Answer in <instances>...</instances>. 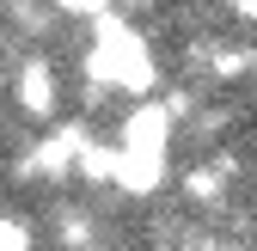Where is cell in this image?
<instances>
[{"label": "cell", "mask_w": 257, "mask_h": 251, "mask_svg": "<svg viewBox=\"0 0 257 251\" xmlns=\"http://www.w3.org/2000/svg\"><path fill=\"white\" fill-rule=\"evenodd\" d=\"M220 7H239V13H251V19H257V0H220Z\"/></svg>", "instance_id": "obj_11"}, {"label": "cell", "mask_w": 257, "mask_h": 251, "mask_svg": "<svg viewBox=\"0 0 257 251\" xmlns=\"http://www.w3.org/2000/svg\"><path fill=\"white\" fill-rule=\"evenodd\" d=\"M86 80L98 86H122V92H153L159 68H153V49L141 43V31H128L122 13L92 19V55H86Z\"/></svg>", "instance_id": "obj_1"}, {"label": "cell", "mask_w": 257, "mask_h": 251, "mask_svg": "<svg viewBox=\"0 0 257 251\" xmlns=\"http://www.w3.org/2000/svg\"><path fill=\"white\" fill-rule=\"evenodd\" d=\"M251 68H257V49H245V43H220L208 55V80H239Z\"/></svg>", "instance_id": "obj_6"}, {"label": "cell", "mask_w": 257, "mask_h": 251, "mask_svg": "<svg viewBox=\"0 0 257 251\" xmlns=\"http://www.w3.org/2000/svg\"><path fill=\"white\" fill-rule=\"evenodd\" d=\"M172 110L166 104H135L122 116V141L116 147H135V153H166V141H172Z\"/></svg>", "instance_id": "obj_2"}, {"label": "cell", "mask_w": 257, "mask_h": 251, "mask_svg": "<svg viewBox=\"0 0 257 251\" xmlns=\"http://www.w3.org/2000/svg\"><path fill=\"white\" fill-rule=\"evenodd\" d=\"M227 160H214V166H184L178 178H184V196L190 202H220V190H227Z\"/></svg>", "instance_id": "obj_5"}, {"label": "cell", "mask_w": 257, "mask_h": 251, "mask_svg": "<svg viewBox=\"0 0 257 251\" xmlns=\"http://www.w3.org/2000/svg\"><path fill=\"white\" fill-rule=\"evenodd\" d=\"M55 239L68 245V251H86L92 245V221H86V214H61V221H55Z\"/></svg>", "instance_id": "obj_8"}, {"label": "cell", "mask_w": 257, "mask_h": 251, "mask_svg": "<svg viewBox=\"0 0 257 251\" xmlns=\"http://www.w3.org/2000/svg\"><path fill=\"white\" fill-rule=\"evenodd\" d=\"M116 184L128 196H153L166 184V153H135V147H116Z\"/></svg>", "instance_id": "obj_3"}, {"label": "cell", "mask_w": 257, "mask_h": 251, "mask_svg": "<svg viewBox=\"0 0 257 251\" xmlns=\"http://www.w3.org/2000/svg\"><path fill=\"white\" fill-rule=\"evenodd\" d=\"M122 7H153V0H122Z\"/></svg>", "instance_id": "obj_12"}, {"label": "cell", "mask_w": 257, "mask_h": 251, "mask_svg": "<svg viewBox=\"0 0 257 251\" xmlns=\"http://www.w3.org/2000/svg\"><path fill=\"white\" fill-rule=\"evenodd\" d=\"M55 13H61V19H104L110 0H55Z\"/></svg>", "instance_id": "obj_10"}, {"label": "cell", "mask_w": 257, "mask_h": 251, "mask_svg": "<svg viewBox=\"0 0 257 251\" xmlns=\"http://www.w3.org/2000/svg\"><path fill=\"white\" fill-rule=\"evenodd\" d=\"M13 98H19L25 116H49L55 110V68L49 61H25L19 80H13Z\"/></svg>", "instance_id": "obj_4"}, {"label": "cell", "mask_w": 257, "mask_h": 251, "mask_svg": "<svg viewBox=\"0 0 257 251\" xmlns=\"http://www.w3.org/2000/svg\"><path fill=\"white\" fill-rule=\"evenodd\" d=\"M0 251H31V221L0 214Z\"/></svg>", "instance_id": "obj_9"}, {"label": "cell", "mask_w": 257, "mask_h": 251, "mask_svg": "<svg viewBox=\"0 0 257 251\" xmlns=\"http://www.w3.org/2000/svg\"><path fill=\"white\" fill-rule=\"evenodd\" d=\"M86 184H116V147H80V166H74Z\"/></svg>", "instance_id": "obj_7"}]
</instances>
